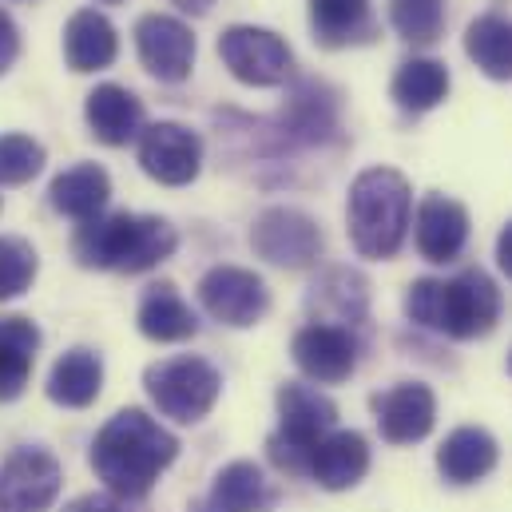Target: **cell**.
Instances as JSON below:
<instances>
[{"label":"cell","mask_w":512,"mask_h":512,"mask_svg":"<svg viewBox=\"0 0 512 512\" xmlns=\"http://www.w3.org/2000/svg\"><path fill=\"white\" fill-rule=\"evenodd\" d=\"M179 457L175 433H167L143 409H120L92 441V469L112 497H143L159 473Z\"/></svg>","instance_id":"6da1fadb"},{"label":"cell","mask_w":512,"mask_h":512,"mask_svg":"<svg viewBox=\"0 0 512 512\" xmlns=\"http://www.w3.org/2000/svg\"><path fill=\"white\" fill-rule=\"evenodd\" d=\"M405 314L433 334L469 342L485 338L501 322V290L481 266L453 278H417L405 294Z\"/></svg>","instance_id":"7a4b0ae2"},{"label":"cell","mask_w":512,"mask_h":512,"mask_svg":"<svg viewBox=\"0 0 512 512\" xmlns=\"http://www.w3.org/2000/svg\"><path fill=\"white\" fill-rule=\"evenodd\" d=\"M179 235L167 219L159 215H100L88 219L76 239H72V255L88 270H124V274H143L159 262L175 255Z\"/></svg>","instance_id":"3957f363"},{"label":"cell","mask_w":512,"mask_h":512,"mask_svg":"<svg viewBox=\"0 0 512 512\" xmlns=\"http://www.w3.org/2000/svg\"><path fill=\"white\" fill-rule=\"evenodd\" d=\"M413 215V191L409 179L393 167H366L350 183L346 223L350 243L362 258H393L409 235Z\"/></svg>","instance_id":"277c9868"},{"label":"cell","mask_w":512,"mask_h":512,"mask_svg":"<svg viewBox=\"0 0 512 512\" xmlns=\"http://www.w3.org/2000/svg\"><path fill=\"white\" fill-rule=\"evenodd\" d=\"M338 425V405L302 382H286L278 389V429L266 441V457L282 469V473H310L314 449L326 433H334Z\"/></svg>","instance_id":"5b68a950"},{"label":"cell","mask_w":512,"mask_h":512,"mask_svg":"<svg viewBox=\"0 0 512 512\" xmlns=\"http://www.w3.org/2000/svg\"><path fill=\"white\" fill-rule=\"evenodd\" d=\"M143 385H147V397L155 401V409L179 425H195L203 421L219 393H223V378L211 362L203 358H191V354H179V358H163L155 366L143 370Z\"/></svg>","instance_id":"8992f818"},{"label":"cell","mask_w":512,"mask_h":512,"mask_svg":"<svg viewBox=\"0 0 512 512\" xmlns=\"http://www.w3.org/2000/svg\"><path fill=\"white\" fill-rule=\"evenodd\" d=\"M219 56L231 68V76L247 88H278L294 76V52L270 28L231 24L219 36Z\"/></svg>","instance_id":"52a82bcc"},{"label":"cell","mask_w":512,"mask_h":512,"mask_svg":"<svg viewBox=\"0 0 512 512\" xmlns=\"http://www.w3.org/2000/svg\"><path fill=\"white\" fill-rule=\"evenodd\" d=\"M251 247L258 258L282 270H306L322 258V227L298 207H266L251 227Z\"/></svg>","instance_id":"ba28073f"},{"label":"cell","mask_w":512,"mask_h":512,"mask_svg":"<svg viewBox=\"0 0 512 512\" xmlns=\"http://www.w3.org/2000/svg\"><path fill=\"white\" fill-rule=\"evenodd\" d=\"M199 302L203 310L223 322V326H235V330H247L266 318L270 310V290L266 282L258 278L255 270H243V266H211L199 282Z\"/></svg>","instance_id":"9c48e42d"},{"label":"cell","mask_w":512,"mask_h":512,"mask_svg":"<svg viewBox=\"0 0 512 512\" xmlns=\"http://www.w3.org/2000/svg\"><path fill=\"white\" fill-rule=\"evenodd\" d=\"M135 52L139 64L163 80V84H183L195 68V32L179 16L167 12H147L135 24Z\"/></svg>","instance_id":"30bf717a"},{"label":"cell","mask_w":512,"mask_h":512,"mask_svg":"<svg viewBox=\"0 0 512 512\" xmlns=\"http://www.w3.org/2000/svg\"><path fill=\"white\" fill-rule=\"evenodd\" d=\"M139 167L163 187H187L203 167V139L187 124L159 120L139 131Z\"/></svg>","instance_id":"8fae6325"},{"label":"cell","mask_w":512,"mask_h":512,"mask_svg":"<svg viewBox=\"0 0 512 512\" xmlns=\"http://www.w3.org/2000/svg\"><path fill=\"white\" fill-rule=\"evenodd\" d=\"M60 485L64 473L48 449H16L0 465V512H48Z\"/></svg>","instance_id":"7c38bea8"},{"label":"cell","mask_w":512,"mask_h":512,"mask_svg":"<svg viewBox=\"0 0 512 512\" xmlns=\"http://www.w3.org/2000/svg\"><path fill=\"white\" fill-rule=\"evenodd\" d=\"M294 366L318 385L346 382L358 370V338L346 326H330V322H310L294 334Z\"/></svg>","instance_id":"4fadbf2b"},{"label":"cell","mask_w":512,"mask_h":512,"mask_svg":"<svg viewBox=\"0 0 512 512\" xmlns=\"http://www.w3.org/2000/svg\"><path fill=\"white\" fill-rule=\"evenodd\" d=\"M374 417L389 445H413L433 433L437 397L421 382H397L385 393H374Z\"/></svg>","instance_id":"5bb4252c"},{"label":"cell","mask_w":512,"mask_h":512,"mask_svg":"<svg viewBox=\"0 0 512 512\" xmlns=\"http://www.w3.org/2000/svg\"><path fill=\"white\" fill-rule=\"evenodd\" d=\"M413 235H417V251L425 262H453L469 243V211L457 199L429 191L417 207Z\"/></svg>","instance_id":"9a60e30c"},{"label":"cell","mask_w":512,"mask_h":512,"mask_svg":"<svg viewBox=\"0 0 512 512\" xmlns=\"http://www.w3.org/2000/svg\"><path fill=\"white\" fill-rule=\"evenodd\" d=\"M366 473H370V441L358 429H334L318 441L314 461H310V477L322 489H330V493L354 489Z\"/></svg>","instance_id":"2e32d148"},{"label":"cell","mask_w":512,"mask_h":512,"mask_svg":"<svg viewBox=\"0 0 512 512\" xmlns=\"http://www.w3.org/2000/svg\"><path fill=\"white\" fill-rule=\"evenodd\" d=\"M84 116H88L92 135L100 143H108V147H124L131 139H139V131H143V104L124 84L92 88L88 104H84Z\"/></svg>","instance_id":"e0dca14e"},{"label":"cell","mask_w":512,"mask_h":512,"mask_svg":"<svg viewBox=\"0 0 512 512\" xmlns=\"http://www.w3.org/2000/svg\"><path fill=\"white\" fill-rule=\"evenodd\" d=\"M116 56H120L116 24L96 8H80L64 28V60H68V68L72 72H100V68L116 64Z\"/></svg>","instance_id":"ac0fdd59"},{"label":"cell","mask_w":512,"mask_h":512,"mask_svg":"<svg viewBox=\"0 0 512 512\" xmlns=\"http://www.w3.org/2000/svg\"><path fill=\"white\" fill-rule=\"evenodd\" d=\"M437 469L449 485H477L497 469V441L481 425L453 429L437 449Z\"/></svg>","instance_id":"d6986e66"},{"label":"cell","mask_w":512,"mask_h":512,"mask_svg":"<svg viewBox=\"0 0 512 512\" xmlns=\"http://www.w3.org/2000/svg\"><path fill=\"white\" fill-rule=\"evenodd\" d=\"M108 199H112V179L96 163H76V167L60 171L52 179V187H48V203L60 215L76 219V223L100 219V211L108 207Z\"/></svg>","instance_id":"ffe728a7"},{"label":"cell","mask_w":512,"mask_h":512,"mask_svg":"<svg viewBox=\"0 0 512 512\" xmlns=\"http://www.w3.org/2000/svg\"><path fill=\"white\" fill-rule=\"evenodd\" d=\"M135 322H139V334L151 342H187L199 334L195 310L179 298V290L171 282H155L143 290Z\"/></svg>","instance_id":"44dd1931"},{"label":"cell","mask_w":512,"mask_h":512,"mask_svg":"<svg viewBox=\"0 0 512 512\" xmlns=\"http://www.w3.org/2000/svg\"><path fill=\"white\" fill-rule=\"evenodd\" d=\"M274 505V493L255 461H231L219 469L207 501H199L195 512H266Z\"/></svg>","instance_id":"7402d4cb"},{"label":"cell","mask_w":512,"mask_h":512,"mask_svg":"<svg viewBox=\"0 0 512 512\" xmlns=\"http://www.w3.org/2000/svg\"><path fill=\"white\" fill-rule=\"evenodd\" d=\"M100 389H104V362L88 346L68 350L48 374V397L64 409H88L100 397Z\"/></svg>","instance_id":"603a6c76"},{"label":"cell","mask_w":512,"mask_h":512,"mask_svg":"<svg viewBox=\"0 0 512 512\" xmlns=\"http://www.w3.org/2000/svg\"><path fill=\"white\" fill-rule=\"evenodd\" d=\"M40 350V330L36 322L8 314L0 318V401H16L32 378V362Z\"/></svg>","instance_id":"cb8c5ba5"},{"label":"cell","mask_w":512,"mask_h":512,"mask_svg":"<svg viewBox=\"0 0 512 512\" xmlns=\"http://www.w3.org/2000/svg\"><path fill=\"white\" fill-rule=\"evenodd\" d=\"M310 28L322 48H346L374 36L370 0H310Z\"/></svg>","instance_id":"d4e9b609"},{"label":"cell","mask_w":512,"mask_h":512,"mask_svg":"<svg viewBox=\"0 0 512 512\" xmlns=\"http://www.w3.org/2000/svg\"><path fill=\"white\" fill-rule=\"evenodd\" d=\"M465 52L489 80H512V20L501 8L481 12L465 28Z\"/></svg>","instance_id":"484cf974"},{"label":"cell","mask_w":512,"mask_h":512,"mask_svg":"<svg viewBox=\"0 0 512 512\" xmlns=\"http://www.w3.org/2000/svg\"><path fill=\"white\" fill-rule=\"evenodd\" d=\"M282 128L294 139H306V143H318V139L334 135V128H338V96L318 80H302L290 92V104L282 112Z\"/></svg>","instance_id":"4316f807"},{"label":"cell","mask_w":512,"mask_h":512,"mask_svg":"<svg viewBox=\"0 0 512 512\" xmlns=\"http://www.w3.org/2000/svg\"><path fill=\"white\" fill-rule=\"evenodd\" d=\"M389 92H393V100H397L401 112H413V116L433 112V108L449 96V68H445L441 60L413 56V60H405V64L397 68Z\"/></svg>","instance_id":"83f0119b"},{"label":"cell","mask_w":512,"mask_h":512,"mask_svg":"<svg viewBox=\"0 0 512 512\" xmlns=\"http://www.w3.org/2000/svg\"><path fill=\"white\" fill-rule=\"evenodd\" d=\"M366 302H370L366 278H362L358 270H346V266L326 270V274L314 282V294H310V306L334 310L330 326H338V322H350V326L362 322V318H366Z\"/></svg>","instance_id":"f1b7e54d"},{"label":"cell","mask_w":512,"mask_h":512,"mask_svg":"<svg viewBox=\"0 0 512 512\" xmlns=\"http://www.w3.org/2000/svg\"><path fill=\"white\" fill-rule=\"evenodd\" d=\"M389 24L409 44H433V40H441L445 8H441V0H393Z\"/></svg>","instance_id":"f546056e"},{"label":"cell","mask_w":512,"mask_h":512,"mask_svg":"<svg viewBox=\"0 0 512 512\" xmlns=\"http://www.w3.org/2000/svg\"><path fill=\"white\" fill-rule=\"evenodd\" d=\"M36 270H40V258L32 251V243L16 235H0V302L20 298L32 286Z\"/></svg>","instance_id":"4dcf8cb0"},{"label":"cell","mask_w":512,"mask_h":512,"mask_svg":"<svg viewBox=\"0 0 512 512\" xmlns=\"http://www.w3.org/2000/svg\"><path fill=\"white\" fill-rule=\"evenodd\" d=\"M44 171V147L32 135H0V187H20Z\"/></svg>","instance_id":"1f68e13d"},{"label":"cell","mask_w":512,"mask_h":512,"mask_svg":"<svg viewBox=\"0 0 512 512\" xmlns=\"http://www.w3.org/2000/svg\"><path fill=\"white\" fill-rule=\"evenodd\" d=\"M16 56H20V28H16V20L0 8V76L16 64Z\"/></svg>","instance_id":"d6a6232c"},{"label":"cell","mask_w":512,"mask_h":512,"mask_svg":"<svg viewBox=\"0 0 512 512\" xmlns=\"http://www.w3.org/2000/svg\"><path fill=\"white\" fill-rule=\"evenodd\" d=\"M64 512H120V505L108 493H88V497H76Z\"/></svg>","instance_id":"836d02e7"},{"label":"cell","mask_w":512,"mask_h":512,"mask_svg":"<svg viewBox=\"0 0 512 512\" xmlns=\"http://www.w3.org/2000/svg\"><path fill=\"white\" fill-rule=\"evenodd\" d=\"M497 262H501V270L512 278V223L501 231V239H497Z\"/></svg>","instance_id":"e575fe53"},{"label":"cell","mask_w":512,"mask_h":512,"mask_svg":"<svg viewBox=\"0 0 512 512\" xmlns=\"http://www.w3.org/2000/svg\"><path fill=\"white\" fill-rule=\"evenodd\" d=\"M179 12H187V16H207L211 8H215V0H171Z\"/></svg>","instance_id":"d590c367"},{"label":"cell","mask_w":512,"mask_h":512,"mask_svg":"<svg viewBox=\"0 0 512 512\" xmlns=\"http://www.w3.org/2000/svg\"><path fill=\"white\" fill-rule=\"evenodd\" d=\"M100 4H120V0H100Z\"/></svg>","instance_id":"8d00e7d4"},{"label":"cell","mask_w":512,"mask_h":512,"mask_svg":"<svg viewBox=\"0 0 512 512\" xmlns=\"http://www.w3.org/2000/svg\"><path fill=\"white\" fill-rule=\"evenodd\" d=\"M509 370H512V354H509Z\"/></svg>","instance_id":"74e56055"}]
</instances>
